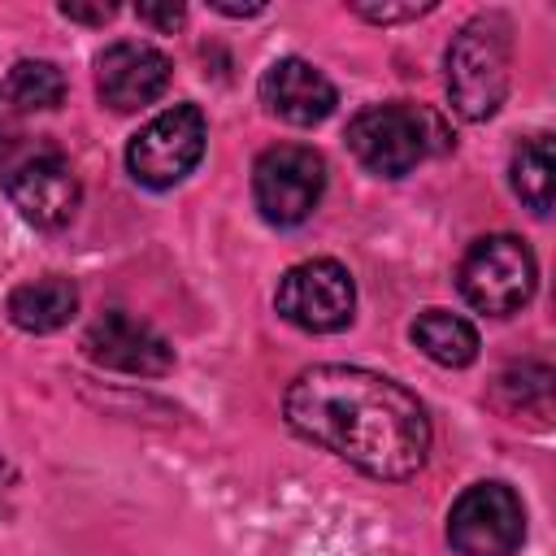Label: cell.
Here are the masks:
<instances>
[{
	"label": "cell",
	"mask_w": 556,
	"mask_h": 556,
	"mask_svg": "<svg viewBox=\"0 0 556 556\" xmlns=\"http://www.w3.org/2000/svg\"><path fill=\"white\" fill-rule=\"evenodd\" d=\"M87 356L104 369H122V374H143L156 378L174 365V348L165 334H156L148 321L130 317V313H104L87 326L83 339Z\"/></svg>",
	"instance_id": "cell-11"
},
{
	"label": "cell",
	"mask_w": 556,
	"mask_h": 556,
	"mask_svg": "<svg viewBox=\"0 0 556 556\" xmlns=\"http://www.w3.org/2000/svg\"><path fill=\"white\" fill-rule=\"evenodd\" d=\"M526 539V508L504 482H473L447 513V543L460 556H513Z\"/></svg>",
	"instance_id": "cell-7"
},
{
	"label": "cell",
	"mask_w": 556,
	"mask_h": 556,
	"mask_svg": "<svg viewBox=\"0 0 556 556\" xmlns=\"http://www.w3.org/2000/svg\"><path fill=\"white\" fill-rule=\"evenodd\" d=\"M287 426L369 478L404 482L426 465L430 417L395 378L356 365H313L282 395Z\"/></svg>",
	"instance_id": "cell-1"
},
{
	"label": "cell",
	"mask_w": 556,
	"mask_h": 556,
	"mask_svg": "<svg viewBox=\"0 0 556 556\" xmlns=\"http://www.w3.org/2000/svg\"><path fill=\"white\" fill-rule=\"evenodd\" d=\"M334 100V83L313 61L282 56L261 74V104L291 126H317L321 117H330Z\"/></svg>",
	"instance_id": "cell-12"
},
{
	"label": "cell",
	"mask_w": 556,
	"mask_h": 556,
	"mask_svg": "<svg viewBox=\"0 0 556 556\" xmlns=\"http://www.w3.org/2000/svg\"><path fill=\"white\" fill-rule=\"evenodd\" d=\"M413 343L434 361V365H447V369H460L478 356V330L447 313V308H426L417 321H413Z\"/></svg>",
	"instance_id": "cell-14"
},
{
	"label": "cell",
	"mask_w": 556,
	"mask_h": 556,
	"mask_svg": "<svg viewBox=\"0 0 556 556\" xmlns=\"http://www.w3.org/2000/svg\"><path fill=\"white\" fill-rule=\"evenodd\" d=\"M204 139H208V122L195 104H174V109L156 113L126 148L130 178L143 187H156V191L182 182L200 165Z\"/></svg>",
	"instance_id": "cell-5"
},
{
	"label": "cell",
	"mask_w": 556,
	"mask_h": 556,
	"mask_svg": "<svg viewBox=\"0 0 556 556\" xmlns=\"http://www.w3.org/2000/svg\"><path fill=\"white\" fill-rule=\"evenodd\" d=\"M17 148H22V117H17L13 100L0 96V161H13Z\"/></svg>",
	"instance_id": "cell-18"
},
{
	"label": "cell",
	"mask_w": 556,
	"mask_h": 556,
	"mask_svg": "<svg viewBox=\"0 0 556 556\" xmlns=\"http://www.w3.org/2000/svg\"><path fill=\"white\" fill-rule=\"evenodd\" d=\"M495 395L508 413H521V417H534L539 426L552 417V369L539 365V361H526V365H513L500 374L495 382Z\"/></svg>",
	"instance_id": "cell-16"
},
{
	"label": "cell",
	"mask_w": 556,
	"mask_h": 556,
	"mask_svg": "<svg viewBox=\"0 0 556 556\" xmlns=\"http://www.w3.org/2000/svg\"><path fill=\"white\" fill-rule=\"evenodd\" d=\"M443 143H447V135H443L439 117L426 113L421 104H404V100L369 104L348 122V148L378 178H404Z\"/></svg>",
	"instance_id": "cell-3"
},
{
	"label": "cell",
	"mask_w": 556,
	"mask_h": 556,
	"mask_svg": "<svg viewBox=\"0 0 556 556\" xmlns=\"http://www.w3.org/2000/svg\"><path fill=\"white\" fill-rule=\"evenodd\" d=\"M278 313L308 330V334H330V330H343L352 321V308H356V282L352 274L330 261V256H313V261H300L291 265L282 278H278V295H274Z\"/></svg>",
	"instance_id": "cell-8"
},
{
	"label": "cell",
	"mask_w": 556,
	"mask_h": 556,
	"mask_svg": "<svg viewBox=\"0 0 556 556\" xmlns=\"http://www.w3.org/2000/svg\"><path fill=\"white\" fill-rule=\"evenodd\" d=\"M534 278H539L534 252L517 235H486V239L469 243V252L460 256V269H456L460 295L486 317L517 313L534 295Z\"/></svg>",
	"instance_id": "cell-4"
},
{
	"label": "cell",
	"mask_w": 556,
	"mask_h": 556,
	"mask_svg": "<svg viewBox=\"0 0 556 556\" xmlns=\"http://www.w3.org/2000/svg\"><path fill=\"white\" fill-rule=\"evenodd\" d=\"M361 17L369 22H404V17H417V13H430L434 4H352Z\"/></svg>",
	"instance_id": "cell-19"
},
{
	"label": "cell",
	"mask_w": 556,
	"mask_h": 556,
	"mask_svg": "<svg viewBox=\"0 0 556 556\" xmlns=\"http://www.w3.org/2000/svg\"><path fill=\"white\" fill-rule=\"evenodd\" d=\"M9 100L13 109H56L65 100V74L52 61H17L9 74Z\"/></svg>",
	"instance_id": "cell-17"
},
{
	"label": "cell",
	"mask_w": 556,
	"mask_h": 556,
	"mask_svg": "<svg viewBox=\"0 0 556 556\" xmlns=\"http://www.w3.org/2000/svg\"><path fill=\"white\" fill-rule=\"evenodd\" d=\"M4 308H9L13 326H22L30 334H48V330H61L78 313V287L61 274H43V278L13 287Z\"/></svg>",
	"instance_id": "cell-13"
},
{
	"label": "cell",
	"mask_w": 556,
	"mask_h": 556,
	"mask_svg": "<svg viewBox=\"0 0 556 556\" xmlns=\"http://www.w3.org/2000/svg\"><path fill=\"white\" fill-rule=\"evenodd\" d=\"M513 26L500 13H478L447 43V96L469 122L491 117L508 96Z\"/></svg>",
	"instance_id": "cell-2"
},
{
	"label": "cell",
	"mask_w": 556,
	"mask_h": 556,
	"mask_svg": "<svg viewBox=\"0 0 556 556\" xmlns=\"http://www.w3.org/2000/svg\"><path fill=\"white\" fill-rule=\"evenodd\" d=\"M326 191V161L304 143H274L252 165V195L265 222L300 226Z\"/></svg>",
	"instance_id": "cell-6"
},
{
	"label": "cell",
	"mask_w": 556,
	"mask_h": 556,
	"mask_svg": "<svg viewBox=\"0 0 556 556\" xmlns=\"http://www.w3.org/2000/svg\"><path fill=\"white\" fill-rule=\"evenodd\" d=\"M13 486H17V473H13V465L0 456V517H4V508H9V495H13Z\"/></svg>",
	"instance_id": "cell-22"
},
{
	"label": "cell",
	"mask_w": 556,
	"mask_h": 556,
	"mask_svg": "<svg viewBox=\"0 0 556 556\" xmlns=\"http://www.w3.org/2000/svg\"><path fill=\"white\" fill-rule=\"evenodd\" d=\"M513 191L534 217L552 213V135H534L513 152Z\"/></svg>",
	"instance_id": "cell-15"
},
{
	"label": "cell",
	"mask_w": 556,
	"mask_h": 556,
	"mask_svg": "<svg viewBox=\"0 0 556 556\" xmlns=\"http://www.w3.org/2000/svg\"><path fill=\"white\" fill-rule=\"evenodd\" d=\"M169 87V56L152 43L122 39L96 56V91L113 113H135Z\"/></svg>",
	"instance_id": "cell-10"
},
{
	"label": "cell",
	"mask_w": 556,
	"mask_h": 556,
	"mask_svg": "<svg viewBox=\"0 0 556 556\" xmlns=\"http://www.w3.org/2000/svg\"><path fill=\"white\" fill-rule=\"evenodd\" d=\"M139 17H143V22H152V26L174 30V26L182 22V4H165V9H156V4H139Z\"/></svg>",
	"instance_id": "cell-21"
},
{
	"label": "cell",
	"mask_w": 556,
	"mask_h": 556,
	"mask_svg": "<svg viewBox=\"0 0 556 556\" xmlns=\"http://www.w3.org/2000/svg\"><path fill=\"white\" fill-rule=\"evenodd\" d=\"M4 191L13 200V208L30 222V226H43V230H56L65 226L74 213H78V200H83V187H78V174L70 169V161L52 148L43 152H22L17 161H9L4 169Z\"/></svg>",
	"instance_id": "cell-9"
},
{
	"label": "cell",
	"mask_w": 556,
	"mask_h": 556,
	"mask_svg": "<svg viewBox=\"0 0 556 556\" xmlns=\"http://www.w3.org/2000/svg\"><path fill=\"white\" fill-rule=\"evenodd\" d=\"M61 13L74 17V22H96V26H100V22H109L117 9H113V4H74V0H65Z\"/></svg>",
	"instance_id": "cell-20"
}]
</instances>
